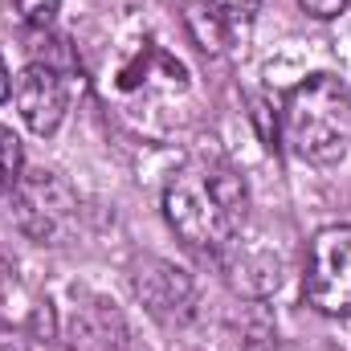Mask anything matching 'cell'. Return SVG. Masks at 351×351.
Masks as SVG:
<instances>
[{"label": "cell", "instance_id": "cell-5", "mask_svg": "<svg viewBox=\"0 0 351 351\" xmlns=\"http://www.w3.org/2000/svg\"><path fill=\"white\" fill-rule=\"evenodd\" d=\"M12 98H16V110L25 119V127L33 135H53L70 110V90H66V78L58 66L49 62H29L21 74H16V86H12Z\"/></svg>", "mask_w": 351, "mask_h": 351}, {"label": "cell", "instance_id": "cell-8", "mask_svg": "<svg viewBox=\"0 0 351 351\" xmlns=\"http://www.w3.org/2000/svg\"><path fill=\"white\" fill-rule=\"evenodd\" d=\"M58 12H62V0H16V16H21V25L33 29V33L53 29Z\"/></svg>", "mask_w": 351, "mask_h": 351}, {"label": "cell", "instance_id": "cell-4", "mask_svg": "<svg viewBox=\"0 0 351 351\" xmlns=\"http://www.w3.org/2000/svg\"><path fill=\"white\" fill-rule=\"evenodd\" d=\"M16 200V225L37 245H62L78 221V196L58 172H25L12 188Z\"/></svg>", "mask_w": 351, "mask_h": 351}, {"label": "cell", "instance_id": "cell-10", "mask_svg": "<svg viewBox=\"0 0 351 351\" xmlns=\"http://www.w3.org/2000/svg\"><path fill=\"white\" fill-rule=\"evenodd\" d=\"M311 16H319V21H335L343 8H348V0H298Z\"/></svg>", "mask_w": 351, "mask_h": 351}, {"label": "cell", "instance_id": "cell-7", "mask_svg": "<svg viewBox=\"0 0 351 351\" xmlns=\"http://www.w3.org/2000/svg\"><path fill=\"white\" fill-rule=\"evenodd\" d=\"M21 176H25V152H21V139L0 123V192H12Z\"/></svg>", "mask_w": 351, "mask_h": 351}, {"label": "cell", "instance_id": "cell-9", "mask_svg": "<svg viewBox=\"0 0 351 351\" xmlns=\"http://www.w3.org/2000/svg\"><path fill=\"white\" fill-rule=\"evenodd\" d=\"M225 25H237V21H254V12H258V4L262 0H204Z\"/></svg>", "mask_w": 351, "mask_h": 351}, {"label": "cell", "instance_id": "cell-2", "mask_svg": "<svg viewBox=\"0 0 351 351\" xmlns=\"http://www.w3.org/2000/svg\"><path fill=\"white\" fill-rule=\"evenodd\" d=\"M282 139L306 164L331 168L351 152V90L335 74H311L282 102Z\"/></svg>", "mask_w": 351, "mask_h": 351}, {"label": "cell", "instance_id": "cell-6", "mask_svg": "<svg viewBox=\"0 0 351 351\" xmlns=\"http://www.w3.org/2000/svg\"><path fill=\"white\" fill-rule=\"evenodd\" d=\"M184 21L196 37V45L204 53H225V21L208 8V4H188L184 8Z\"/></svg>", "mask_w": 351, "mask_h": 351}, {"label": "cell", "instance_id": "cell-3", "mask_svg": "<svg viewBox=\"0 0 351 351\" xmlns=\"http://www.w3.org/2000/svg\"><path fill=\"white\" fill-rule=\"evenodd\" d=\"M302 294L319 315L351 319V225H327L311 237Z\"/></svg>", "mask_w": 351, "mask_h": 351}, {"label": "cell", "instance_id": "cell-1", "mask_svg": "<svg viewBox=\"0 0 351 351\" xmlns=\"http://www.w3.org/2000/svg\"><path fill=\"white\" fill-rule=\"evenodd\" d=\"M250 184L221 160H192L164 188V217L176 237L200 254H225L245 229Z\"/></svg>", "mask_w": 351, "mask_h": 351}, {"label": "cell", "instance_id": "cell-11", "mask_svg": "<svg viewBox=\"0 0 351 351\" xmlns=\"http://www.w3.org/2000/svg\"><path fill=\"white\" fill-rule=\"evenodd\" d=\"M250 351H298L294 343H286V339H265V343H254Z\"/></svg>", "mask_w": 351, "mask_h": 351}, {"label": "cell", "instance_id": "cell-12", "mask_svg": "<svg viewBox=\"0 0 351 351\" xmlns=\"http://www.w3.org/2000/svg\"><path fill=\"white\" fill-rule=\"evenodd\" d=\"M12 94V78H8V66H4V58H0V102Z\"/></svg>", "mask_w": 351, "mask_h": 351}]
</instances>
